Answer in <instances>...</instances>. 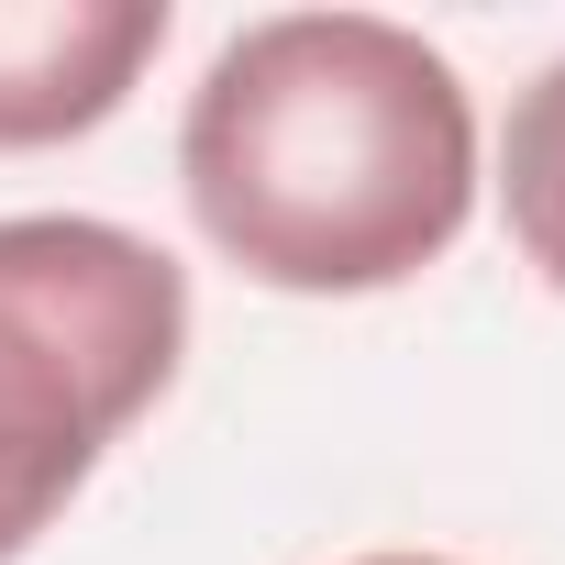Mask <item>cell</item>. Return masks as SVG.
Masks as SVG:
<instances>
[{
    "label": "cell",
    "instance_id": "6da1fadb",
    "mask_svg": "<svg viewBox=\"0 0 565 565\" xmlns=\"http://www.w3.org/2000/svg\"><path fill=\"white\" fill-rule=\"evenodd\" d=\"M200 233L289 300H366L422 277L477 211L466 78L377 12L244 23L178 122Z\"/></svg>",
    "mask_w": 565,
    "mask_h": 565
},
{
    "label": "cell",
    "instance_id": "7a4b0ae2",
    "mask_svg": "<svg viewBox=\"0 0 565 565\" xmlns=\"http://www.w3.org/2000/svg\"><path fill=\"white\" fill-rule=\"evenodd\" d=\"M189 355V277L89 211L0 222V565L34 554Z\"/></svg>",
    "mask_w": 565,
    "mask_h": 565
},
{
    "label": "cell",
    "instance_id": "3957f363",
    "mask_svg": "<svg viewBox=\"0 0 565 565\" xmlns=\"http://www.w3.org/2000/svg\"><path fill=\"white\" fill-rule=\"evenodd\" d=\"M156 45L167 0H0V156L100 134Z\"/></svg>",
    "mask_w": 565,
    "mask_h": 565
},
{
    "label": "cell",
    "instance_id": "277c9868",
    "mask_svg": "<svg viewBox=\"0 0 565 565\" xmlns=\"http://www.w3.org/2000/svg\"><path fill=\"white\" fill-rule=\"evenodd\" d=\"M499 200H510V244L543 266V289H565V56L510 100V134H499Z\"/></svg>",
    "mask_w": 565,
    "mask_h": 565
},
{
    "label": "cell",
    "instance_id": "5b68a950",
    "mask_svg": "<svg viewBox=\"0 0 565 565\" xmlns=\"http://www.w3.org/2000/svg\"><path fill=\"white\" fill-rule=\"evenodd\" d=\"M355 565H444V554H355Z\"/></svg>",
    "mask_w": 565,
    "mask_h": 565
}]
</instances>
